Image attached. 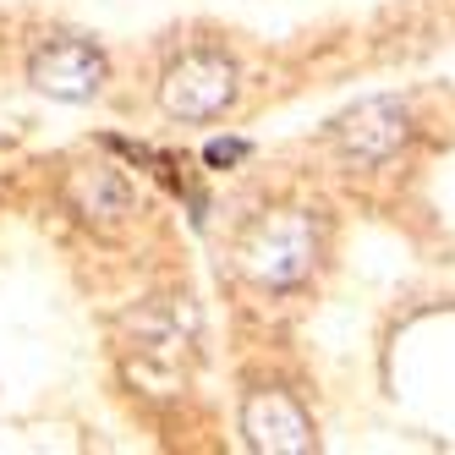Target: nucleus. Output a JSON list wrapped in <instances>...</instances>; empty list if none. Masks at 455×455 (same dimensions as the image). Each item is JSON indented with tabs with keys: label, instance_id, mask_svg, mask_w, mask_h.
I'll use <instances>...</instances> for the list:
<instances>
[{
	"label": "nucleus",
	"instance_id": "obj_1",
	"mask_svg": "<svg viewBox=\"0 0 455 455\" xmlns=\"http://www.w3.org/2000/svg\"><path fill=\"white\" fill-rule=\"evenodd\" d=\"M318 258H323V220L313 209H269L236 242V264L258 291H302Z\"/></svg>",
	"mask_w": 455,
	"mask_h": 455
},
{
	"label": "nucleus",
	"instance_id": "obj_2",
	"mask_svg": "<svg viewBox=\"0 0 455 455\" xmlns=\"http://www.w3.org/2000/svg\"><path fill=\"white\" fill-rule=\"evenodd\" d=\"M236 93H242V72H236L231 55L225 50H187L159 77V110L171 121L204 126V121H220L231 110Z\"/></svg>",
	"mask_w": 455,
	"mask_h": 455
},
{
	"label": "nucleus",
	"instance_id": "obj_3",
	"mask_svg": "<svg viewBox=\"0 0 455 455\" xmlns=\"http://www.w3.org/2000/svg\"><path fill=\"white\" fill-rule=\"evenodd\" d=\"M236 428H242V444L258 450V455H302V450L318 444L307 406L297 401V389H285V384H252L242 395Z\"/></svg>",
	"mask_w": 455,
	"mask_h": 455
},
{
	"label": "nucleus",
	"instance_id": "obj_4",
	"mask_svg": "<svg viewBox=\"0 0 455 455\" xmlns=\"http://www.w3.org/2000/svg\"><path fill=\"white\" fill-rule=\"evenodd\" d=\"M28 83H34L44 100H60V105H88L100 100L105 83H110V60L93 39H50L28 55Z\"/></svg>",
	"mask_w": 455,
	"mask_h": 455
},
{
	"label": "nucleus",
	"instance_id": "obj_5",
	"mask_svg": "<svg viewBox=\"0 0 455 455\" xmlns=\"http://www.w3.org/2000/svg\"><path fill=\"white\" fill-rule=\"evenodd\" d=\"M411 143V110L401 100H363L335 121V148L346 154V165L379 171Z\"/></svg>",
	"mask_w": 455,
	"mask_h": 455
},
{
	"label": "nucleus",
	"instance_id": "obj_6",
	"mask_svg": "<svg viewBox=\"0 0 455 455\" xmlns=\"http://www.w3.org/2000/svg\"><path fill=\"white\" fill-rule=\"evenodd\" d=\"M60 198L67 209L93 225V231H121L138 214V187L126 181L121 165H105V159H88V165H72L67 181H60Z\"/></svg>",
	"mask_w": 455,
	"mask_h": 455
},
{
	"label": "nucleus",
	"instance_id": "obj_7",
	"mask_svg": "<svg viewBox=\"0 0 455 455\" xmlns=\"http://www.w3.org/2000/svg\"><path fill=\"white\" fill-rule=\"evenodd\" d=\"M247 154V143H214L209 148V165H231V159H242Z\"/></svg>",
	"mask_w": 455,
	"mask_h": 455
}]
</instances>
